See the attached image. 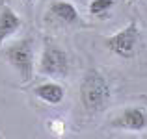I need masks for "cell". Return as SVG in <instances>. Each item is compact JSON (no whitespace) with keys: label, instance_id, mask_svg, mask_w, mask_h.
<instances>
[{"label":"cell","instance_id":"1","mask_svg":"<svg viewBox=\"0 0 147 139\" xmlns=\"http://www.w3.org/2000/svg\"><path fill=\"white\" fill-rule=\"evenodd\" d=\"M112 98V87L108 80L97 71L91 69L86 72L82 84H80V100L82 106L86 108L90 113H99L108 106Z\"/></svg>","mask_w":147,"mask_h":139},{"label":"cell","instance_id":"2","mask_svg":"<svg viewBox=\"0 0 147 139\" xmlns=\"http://www.w3.org/2000/svg\"><path fill=\"white\" fill-rule=\"evenodd\" d=\"M142 41V30L136 21H130L125 28L112 33L104 39V46L110 50L114 56L123 59H132L138 52V46Z\"/></svg>","mask_w":147,"mask_h":139},{"label":"cell","instance_id":"3","mask_svg":"<svg viewBox=\"0 0 147 139\" xmlns=\"http://www.w3.org/2000/svg\"><path fill=\"white\" fill-rule=\"evenodd\" d=\"M6 61L19 72L22 82H30L34 76V41L32 37L13 41L4 48Z\"/></svg>","mask_w":147,"mask_h":139},{"label":"cell","instance_id":"4","mask_svg":"<svg viewBox=\"0 0 147 139\" xmlns=\"http://www.w3.org/2000/svg\"><path fill=\"white\" fill-rule=\"evenodd\" d=\"M39 72L52 78H63L69 72V56L58 45H45L39 57Z\"/></svg>","mask_w":147,"mask_h":139},{"label":"cell","instance_id":"5","mask_svg":"<svg viewBox=\"0 0 147 139\" xmlns=\"http://www.w3.org/2000/svg\"><path fill=\"white\" fill-rule=\"evenodd\" d=\"M114 128L117 130H127V132H142L147 128V111L144 108L130 106L125 108L115 119L110 122Z\"/></svg>","mask_w":147,"mask_h":139},{"label":"cell","instance_id":"6","mask_svg":"<svg viewBox=\"0 0 147 139\" xmlns=\"http://www.w3.org/2000/svg\"><path fill=\"white\" fill-rule=\"evenodd\" d=\"M49 19H52L54 22L58 24H76L80 22V15H78V9L73 2L69 0H54L52 4L49 6Z\"/></svg>","mask_w":147,"mask_h":139},{"label":"cell","instance_id":"7","mask_svg":"<svg viewBox=\"0 0 147 139\" xmlns=\"http://www.w3.org/2000/svg\"><path fill=\"white\" fill-rule=\"evenodd\" d=\"M22 19L13 11V7L4 6L0 9V46H4L9 37H13L15 33L21 30Z\"/></svg>","mask_w":147,"mask_h":139},{"label":"cell","instance_id":"8","mask_svg":"<svg viewBox=\"0 0 147 139\" xmlns=\"http://www.w3.org/2000/svg\"><path fill=\"white\" fill-rule=\"evenodd\" d=\"M34 95H36L39 100L50 104V106H56V104H60L61 100H63L65 89L60 86V84L45 82V84H39L37 87H34Z\"/></svg>","mask_w":147,"mask_h":139},{"label":"cell","instance_id":"9","mask_svg":"<svg viewBox=\"0 0 147 139\" xmlns=\"http://www.w3.org/2000/svg\"><path fill=\"white\" fill-rule=\"evenodd\" d=\"M114 6H115V0H91V2L88 4V11H90L93 17L102 19L114 9Z\"/></svg>","mask_w":147,"mask_h":139},{"label":"cell","instance_id":"10","mask_svg":"<svg viewBox=\"0 0 147 139\" xmlns=\"http://www.w3.org/2000/svg\"><path fill=\"white\" fill-rule=\"evenodd\" d=\"M24 2H28V4H34V2H36V0H24Z\"/></svg>","mask_w":147,"mask_h":139}]
</instances>
